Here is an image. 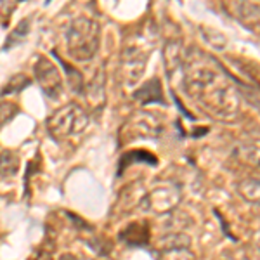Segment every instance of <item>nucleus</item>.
Listing matches in <instances>:
<instances>
[{"instance_id":"obj_1","label":"nucleus","mask_w":260,"mask_h":260,"mask_svg":"<svg viewBox=\"0 0 260 260\" xmlns=\"http://www.w3.org/2000/svg\"><path fill=\"white\" fill-rule=\"evenodd\" d=\"M99 47V24L89 18H77L68 30V52L75 61H90Z\"/></svg>"},{"instance_id":"obj_2","label":"nucleus","mask_w":260,"mask_h":260,"mask_svg":"<svg viewBox=\"0 0 260 260\" xmlns=\"http://www.w3.org/2000/svg\"><path fill=\"white\" fill-rule=\"evenodd\" d=\"M89 125V115L78 104L71 103L59 108L49 116L47 128L56 141H66L82 134Z\"/></svg>"},{"instance_id":"obj_3","label":"nucleus","mask_w":260,"mask_h":260,"mask_svg":"<svg viewBox=\"0 0 260 260\" xmlns=\"http://www.w3.org/2000/svg\"><path fill=\"white\" fill-rule=\"evenodd\" d=\"M35 77L39 82L42 92L47 98H57L62 90V78L56 66L50 62L47 57H40L35 64Z\"/></svg>"},{"instance_id":"obj_4","label":"nucleus","mask_w":260,"mask_h":260,"mask_svg":"<svg viewBox=\"0 0 260 260\" xmlns=\"http://www.w3.org/2000/svg\"><path fill=\"white\" fill-rule=\"evenodd\" d=\"M28 28H30V23H28L26 19L21 21V23L18 24V28H16V30H14V33H11L9 39H7V45H6V49L12 47V45H18L19 42H21V39H24V37L28 35Z\"/></svg>"},{"instance_id":"obj_5","label":"nucleus","mask_w":260,"mask_h":260,"mask_svg":"<svg viewBox=\"0 0 260 260\" xmlns=\"http://www.w3.org/2000/svg\"><path fill=\"white\" fill-rule=\"evenodd\" d=\"M16 113H18V106H14L12 103H7V101H2V103H0V128H2L7 121H11L14 118Z\"/></svg>"}]
</instances>
